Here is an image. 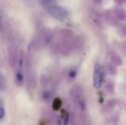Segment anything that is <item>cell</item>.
I'll list each match as a JSON object with an SVG mask.
<instances>
[{
    "label": "cell",
    "instance_id": "30bf717a",
    "mask_svg": "<svg viewBox=\"0 0 126 125\" xmlns=\"http://www.w3.org/2000/svg\"><path fill=\"white\" fill-rule=\"evenodd\" d=\"M119 117L120 115L118 114H113V116H112L110 119L109 121L110 123L117 122L119 120Z\"/></svg>",
    "mask_w": 126,
    "mask_h": 125
},
{
    "label": "cell",
    "instance_id": "277c9868",
    "mask_svg": "<svg viewBox=\"0 0 126 125\" xmlns=\"http://www.w3.org/2000/svg\"><path fill=\"white\" fill-rule=\"evenodd\" d=\"M115 14L118 19L122 21H126V11L124 9L120 8L116 9Z\"/></svg>",
    "mask_w": 126,
    "mask_h": 125
},
{
    "label": "cell",
    "instance_id": "ba28073f",
    "mask_svg": "<svg viewBox=\"0 0 126 125\" xmlns=\"http://www.w3.org/2000/svg\"><path fill=\"white\" fill-rule=\"evenodd\" d=\"M62 101L59 98L55 99L53 103V108L54 110H58L61 107Z\"/></svg>",
    "mask_w": 126,
    "mask_h": 125
},
{
    "label": "cell",
    "instance_id": "d6986e66",
    "mask_svg": "<svg viewBox=\"0 0 126 125\" xmlns=\"http://www.w3.org/2000/svg\"><path fill=\"white\" fill-rule=\"evenodd\" d=\"M125 3H126V1H125Z\"/></svg>",
    "mask_w": 126,
    "mask_h": 125
},
{
    "label": "cell",
    "instance_id": "3957f363",
    "mask_svg": "<svg viewBox=\"0 0 126 125\" xmlns=\"http://www.w3.org/2000/svg\"><path fill=\"white\" fill-rule=\"evenodd\" d=\"M111 59L114 65L117 66H121L123 64V60L121 58L114 52L111 53Z\"/></svg>",
    "mask_w": 126,
    "mask_h": 125
},
{
    "label": "cell",
    "instance_id": "8992f818",
    "mask_svg": "<svg viewBox=\"0 0 126 125\" xmlns=\"http://www.w3.org/2000/svg\"><path fill=\"white\" fill-rule=\"evenodd\" d=\"M116 104V101L114 99H110L108 101L106 105L107 111L109 112H112Z\"/></svg>",
    "mask_w": 126,
    "mask_h": 125
},
{
    "label": "cell",
    "instance_id": "9a60e30c",
    "mask_svg": "<svg viewBox=\"0 0 126 125\" xmlns=\"http://www.w3.org/2000/svg\"><path fill=\"white\" fill-rule=\"evenodd\" d=\"M49 94L48 92L47 91L44 92L43 93V97L44 99H47L49 98Z\"/></svg>",
    "mask_w": 126,
    "mask_h": 125
},
{
    "label": "cell",
    "instance_id": "2e32d148",
    "mask_svg": "<svg viewBox=\"0 0 126 125\" xmlns=\"http://www.w3.org/2000/svg\"><path fill=\"white\" fill-rule=\"evenodd\" d=\"M80 107L81 108V109L82 111H83L86 108V105L85 103L83 101H81L80 102Z\"/></svg>",
    "mask_w": 126,
    "mask_h": 125
},
{
    "label": "cell",
    "instance_id": "4fadbf2b",
    "mask_svg": "<svg viewBox=\"0 0 126 125\" xmlns=\"http://www.w3.org/2000/svg\"><path fill=\"white\" fill-rule=\"evenodd\" d=\"M121 51L122 53L125 54H126V40L124 42L121 46Z\"/></svg>",
    "mask_w": 126,
    "mask_h": 125
},
{
    "label": "cell",
    "instance_id": "8fae6325",
    "mask_svg": "<svg viewBox=\"0 0 126 125\" xmlns=\"http://www.w3.org/2000/svg\"><path fill=\"white\" fill-rule=\"evenodd\" d=\"M16 78L17 81L18 83H22L23 80V76L22 72L20 71H18L16 73Z\"/></svg>",
    "mask_w": 126,
    "mask_h": 125
},
{
    "label": "cell",
    "instance_id": "9c48e42d",
    "mask_svg": "<svg viewBox=\"0 0 126 125\" xmlns=\"http://www.w3.org/2000/svg\"><path fill=\"white\" fill-rule=\"evenodd\" d=\"M118 32L121 36L126 37V24L121 26L118 29Z\"/></svg>",
    "mask_w": 126,
    "mask_h": 125
},
{
    "label": "cell",
    "instance_id": "6da1fadb",
    "mask_svg": "<svg viewBox=\"0 0 126 125\" xmlns=\"http://www.w3.org/2000/svg\"><path fill=\"white\" fill-rule=\"evenodd\" d=\"M43 4L49 12L57 20L64 22L69 20V14L66 9L53 3L51 1H44Z\"/></svg>",
    "mask_w": 126,
    "mask_h": 125
},
{
    "label": "cell",
    "instance_id": "5b68a950",
    "mask_svg": "<svg viewBox=\"0 0 126 125\" xmlns=\"http://www.w3.org/2000/svg\"><path fill=\"white\" fill-rule=\"evenodd\" d=\"M107 68L109 73L110 75H115L117 74V69L114 64L111 63H109L107 65Z\"/></svg>",
    "mask_w": 126,
    "mask_h": 125
},
{
    "label": "cell",
    "instance_id": "5bb4252c",
    "mask_svg": "<svg viewBox=\"0 0 126 125\" xmlns=\"http://www.w3.org/2000/svg\"><path fill=\"white\" fill-rule=\"evenodd\" d=\"M70 114L68 112H67L64 117V125H67L69 122V120Z\"/></svg>",
    "mask_w": 126,
    "mask_h": 125
},
{
    "label": "cell",
    "instance_id": "e0dca14e",
    "mask_svg": "<svg viewBox=\"0 0 126 125\" xmlns=\"http://www.w3.org/2000/svg\"><path fill=\"white\" fill-rule=\"evenodd\" d=\"M4 114V111L1 107H0V119H1Z\"/></svg>",
    "mask_w": 126,
    "mask_h": 125
},
{
    "label": "cell",
    "instance_id": "7a4b0ae2",
    "mask_svg": "<svg viewBox=\"0 0 126 125\" xmlns=\"http://www.w3.org/2000/svg\"><path fill=\"white\" fill-rule=\"evenodd\" d=\"M104 77L103 69L98 64H96L94 68L93 74V84L96 89H99L102 86Z\"/></svg>",
    "mask_w": 126,
    "mask_h": 125
},
{
    "label": "cell",
    "instance_id": "52a82bcc",
    "mask_svg": "<svg viewBox=\"0 0 126 125\" xmlns=\"http://www.w3.org/2000/svg\"><path fill=\"white\" fill-rule=\"evenodd\" d=\"M107 89L111 93L114 92L115 89L114 83L112 81L110 80L108 81L106 85Z\"/></svg>",
    "mask_w": 126,
    "mask_h": 125
},
{
    "label": "cell",
    "instance_id": "ac0fdd59",
    "mask_svg": "<svg viewBox=\"0 0 126 125\" xmlns=\"http://www.w3.org/2000/svg\"><path fill=\"white\" fill-rule=\"evenodd\" d=\"M1 20V16L0 14V22Z\"/></svg>",
    "mask_w": 126,
    "mask_h": 125
},
{
    "label": "cell",
    "instance_id": "7c38bea8",
    "mask_svg": "<svg viewBox=\"0 0 126 125\" xmlns=\"http://www.w3.org/2000/svg\"><path fill=\"white\" fill-rule=\"evenodd\" d=\"M77 74V72L75 69H72L69 71L68 73V76L70 79L75 78Z\"/></svg>",
    "mask_w": 126,
    "mask_h": 125
}]
</instances>
